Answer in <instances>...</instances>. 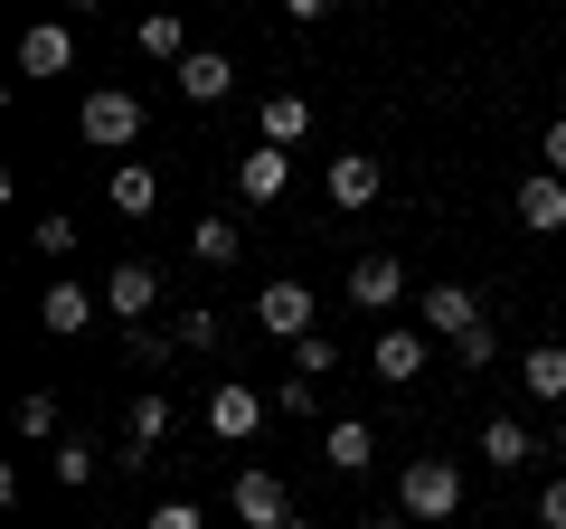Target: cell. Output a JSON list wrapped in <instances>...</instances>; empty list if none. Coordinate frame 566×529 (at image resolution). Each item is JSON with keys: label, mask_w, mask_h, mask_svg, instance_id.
<instances>
[{"label": "cell", "mask_w": 566, "mask_h": 529, "mask_svg": "<svg viewBox=\"0 0 566 529\" xmlns=\"http://www.w3.org/2000/svg\"><path fill=\"white\" fill-rule=\"evenodd\" d=\"M123 350H133L142 369H170V360H180V341H170V331H151V322H142V331H133V341H123Z\"/></svg>", "instance_id": "cell-27"}, {"label": "cell", "mask_w": 566, "mask_h": 529, "mask_svg": "<svg viewBox=\"0 0 566 529\" xmlns=\"http://www.w3.org/2000/svg\"><path fill=\"white\" fill-rule=\"evenodd\" d=\"M95 312H104V293H85V284H66V274H57V284L39 293V322L57 331V341H76V331L95 322Z\"/></svg>", "instance_id": "cell-13"}, {"label": "cell", "mask_w": 566, "mask_h": 529, "mask_svg": "<svg viewBox=\"0 0 566 529\" xmlns=\"http://www.w3.org/2000/svg\"><path fill=\"white\" fill-rule=\"evenodd\" d=\"M510 218H520L528 237H557V227H566V180H547V170H528V180L510 189Z\"/></svg>", "instance_id": "cell-8"}, {"label": "cell", "mask_w": 566, "mask_h": 529, "mask_svg": "<svg viewBox=\"0 0 566 529\" xmlns=\"http://www.w3.org/2000/svg\"><path fill=\"white\" fill-rule=\"evenodd\" d=\"M424 360H434V341H424V331H378V350H368V369H378L387 387H416Z\"/></svg>", "instance_id": "cell-10"}, {"label": "cell", "mask_w": 566, "mask_h": 529, "mask_svg": "<svg viewBox=\"0 0 566 529\" xmlns=\"http://www.w3.org/2000/svg\"><path fill=\"white\" fill-rule=\"evenodd\" d=\"M76 123H85V143H95V152H133V143H142V123H151V104H142L133 85H95Z\"/></svg>", "instance_id": "cell-2"}, {"label": "cell", "mask_w": 566, "mask_h": 529, "mask_svg": "<svg viewBox=\"0 0 566 529\" xmlns=\"http://www.w3.org/2000/svg\"><path fill=\"white\" fill-rule=\"evenodd\" d=\"M538 170H547V180H566V114L538 133Z\"/></svg>", "instance_id": "cell-31"}, {"label": "cell", "mask_w": 566, "mask_h": 529, "mask_svg": "<svg viewBox=\"0 0 566 529\" xmlns=\"http://www.w3.org/2000/svg\"><path fill=\"white\" fill-rule=\"evenodd\" d=\"M57 483H66V491L95 483V445H85V435H57Z\"/></svg>", "instance_id": "cell-25"}, {"label": "cell", "mask_w": 566, "mask_h": 529, "mask_svg": "<svg viewBox=\"0 0 566 529\" xmlns=\"http://www.w3.org/2000/svg\"><path fill=\"white\" fill-rule=\"evenodd\" d=\"M151 303H161V274H151L142 256H123L114 274H104V312H114L123 331H142V322H151Z\"/></svg>", "instance_id": "cell-7"}, {"label": "cell", "mask_w": 566, "mask_h": 529, "mask_svg": "<svg viewBox=\"0 0 566 529\" xmlns=\"http://www.w3.org/2000/svg\"><path fill=\"white\" fill-rule=\"evenodd\" d=\"M189 256L218 274V264H237V256H245V227H237V218H199V227H189Z\"/></svg>", "instance_id": "cell-23"}, {"label": "cell", "mask_w": 566, "mask_h": 529, "mask_svg": "<svg viewBox=\"0 0 566 529\" xmlns=\"http://www.w3.org/2000/svg\"><path fill=\"white\" fill-rule=\"evenodd\" d=\"M368 454H378V435H368L359 416H340V426H322V464H331V473H368Z\"/></svg>", "instance_id": "cell-22"}, {"label": "cell", "mask_w": 566, "mask_h": 529, "mask_svg": "<svg viewBox=\"0 0 566 529\" xmlns=\"http://www.w3.org/2000/svg\"><path fill=\"white\" fill-rule=\"evenodd\" d=\"M104 199H114L123 218H151V208H161V170H151V162H114V180H104Z\"/></svg>", "instance_id": "cell-15"}, {"label": "cell", "mask_w": 566, "mask_h": 529, "mask_svg": "<svg viewBox=\"0 0 566 529\" xmlns=\"http://www.w3.org/2000/svg\"><path fill=\"white\" fill-rule=\"evenodd\" d=\"M557 454H566V407H557Z\"/></svg>", "instance_id": "cell-36"}, {"label": "cell", "mask_w": 566, "mask_h": 529, "mask_svg": "<svg viewBox=\"0 0 566 529\" xmlns=\"http://www.w3.org/2000/svg\"><path fill=\"white\" fill-rule=\"evenodd\" d=\"M161 435H170V397H161V387H142L133 407H123V445H133V464L161 445Z\"/></svg>", "instance_id": "cell-18"}, {"label": "cell", "mask_w": 566, "mask_h": 529, "mask_svg": "<svg viewBox=\"0 0 566 529\" xmlns=\"http://www.w3.org/2000/svg\"><path fill=\"white\" fill-rule=\"evenodd\" d=\"M349 303H359V312L406 303V264L397 256H359V264H349Z\"/></svg>", "instance_id": "cell-11"}, {"label": "cell", "mask_w": 566, "mask_h": 529, "mask_svg": "<svg viewBox=\"0 0 566 529\" xmlns=\"http://www.w3.org/2000/svg\"><path fill=\"white\" fill-rule=\"evenodd\" d=\"M453 360H463V369H491V360H501V322L463 331V341H453Z\"/></svg>", "instance_id": "cell-29"}, {"label": "cell", "mask_w": 566, "mask_h": 529, "mask_svg": "<svg viewBox=\"0 0 566 529\" xmlns=\"http://www.w3.org/2000/svg\"><path fill=\"white\" fill-rule=\"evenodd\" d=\"M66 66H76V29L66 20H39L20 39V76H66Z\"/></svg>", "instance_id": "cell-12"}, {"label": "cell", "mask_w": 566, "mask_h": 529, "mask_svg": "<svg viewBox=\"0 0 566 529\" xmlns=\"http://www.w3.org/2000/svg\"><path fill=\"white\" fill-rule=\"evenodd\" d=\"M20 435H57V397H48V387L20 397Z\"/></svg>", "instance_id": "cell-30"}, {"label": "cell", "mask_w": 566, "mask_h": 529, "mask_svg": "<svg viewBox=\"0 0 566 529\" xmlns=\"http://www.w3.org/2000/svg\"><path fill=\"white\" fill-rule=\"evenodd\" d=\"M180 95H189V104H227V95H237V66H227L218 48H199V58L180 66Z\"/></svg>", "instance_id": "cell-20"}, {"label": "cell", "mask_w": 566, "mask_h": 529, "mask_svg": "<svg viewBox=\"0 0 566 529\" xmlns=\"http://www.w3.org/2000/svg\"><path fill=\"white\" fill-rule=\"evenodd\" d=\"M133 48H142V58H161V66H170V76H180V66H189V58H199V48H189V29H180V20H170V10H151V20H142V29H133Z\"/></svg>", "instance_id": "cell-19"}, {"label": "cell", "mask_w": 566, "mask_h": 529, "mask_svg": "<svg viewBox=\"0 0 566 529\" xmlns=\"http://www.w3.org/2000/svg\"><path fill=\"white\" fill-rule=\"evenodd\" d=\"M142 529H208V520H199V501H161V510H151Z\"/></svg>", "instance_id": "cell-33"}, {"label": "cell", "mask_w": 566, "mask_h": 529, "mask_svg": "<svg viewBox=\"0 0 566 529\" xmlns=\"http://www.w3.org/2000/svg\"><path fill=\"white\" fill-rule=\"evenodd\" d=\"M29 237H39V256H48V264H66V256H76V237H85V227H76V218H39Z\"/></svg>", "instance_id": "cell-26"}, {"label": "cell", "mask_w": 566, "mask_h": 529, "mask_svg": "<svg viewBox=\"0 0 566 529\" xmlns=\"http://www.w3.org/2000/svg\"><path fill=\"white\" fill-rule=\"evenodd\" d=\"M255 331H264V341H293V350H303V341H312V284L274 274V284L255 293Z\"/></svg>", "instance_id": "cell-5"}, {"label": "cell", "mask_w": 566, "mask_h": 529, "mask_svg": "<svg viewBox=\"0 0 566 529\" xmlns=\"http://www.w3.org/2000/svg\"><path fill=\"white\" fill-rule=\"evenodd\" d=\"M170 341H180V350H218V341H227V322H218L208 303H189L180 322H170Z\"/></svg>", "instance_id": "cell-24"}, {"label": "cell", "mask_w": 566, "mask_h": 529, "mask_svg": "<svg viewBox=\"0 0 566 529\" xmlns=\"http://www.w3.org/2000/svg\"><path fill=\"white\" fill-rule=\"evenodd\" d=\"M255 133H264V143H274V152H293V143H303V133H312V104L293 95V85H283V95H264Z\"/></svg>", "instance_id": "cell-17"}, {"label": "cell", "mask_w": 566, "mask_h": 529, "mask_svg": "<svg viewBox=\"0 0 566 529\" xmlns=\"http://www.w3.org/2000/svg\"><path fill=\"white\" fill-rule=\"evenodd\" d=\"M538 529H566V473H557V483L538 491Z\"/></svg>", "instance_id": "cell-34"}, {"label": "cell", "mask_w": 566, "mask_h": 529, "mask_svg": "<svg viewBox=\"0 0 566 529\" xmlns=\"http://www.w3.org/2000/svg\"><path fill=\"white\" fill-rule=\"evenodd\" d=\"M378 189H387L378 152H331V199H340V208H368Z\"/></svg>", "instance_id": "cell-14"}, {"label": "cell", "mask_w": 566, "mask_h": 529, "mask_svg": "<svg viewBox=\"0 0 566 529\" xmlns=\"http://www.w3.org/2000/svg\"><path fill=\"white\" fill-rule=\"evenodd\" d=\"M274 407H283V416H312V407H322V387H312V378H283Z\"/></svg>", "instance_id": "cell-32"}, {"label": "cell", "mask_w": 566, "mask_h": 529, "mask_svg": "<svg viewBox=\"0 0 566 529\" xmlns=\"http://www.w3.org/2000/svg\"><path fill=\"white\" fill-rule=\"evenodd\" d=\"M227 501H237L245 529H293V491H283V473H255V464H245L237 483H227Z\"/></svg>", "instance_id": "cell-6"}, {"label": "cell", "mask_w": 566, "mask_h": 529, "mask_svg": "<svg viewBox=\"0 0 566 529\" xmlns=\"http://www.w3.org/2000/svg\"><path fill=\"white\" fill-rule=\"evenodd\" d=\"M397 510L416 529H444L453 510H463V464H444V454H416V464L397 473Z\"/></svg>", "instance_id": "cell-1"}, {"label": "cell", "mask_w": 566, "mask_h": 529, "mask_svg": "<svg viewBox=\"0 0 566 529\" xmlns=\"http://www.w3.org/2000/svg\"><path fill=\"white\" fill-rule=\"evenodd\" d=\"M359 529H416V520H406V510H397V520H359Z\"/></svg>", "instance_id": "cell-35"}, {"label": "cell", "mask_w": 566, "mask_h": 529, "mask_svg": "<svg viewBox=\"0 0 566 529\" xmlns=\"http://www.w3.org/2000/svg\"><path fill=\"white\" fill-rule=\"evenodd\" d=\"M293 369H303V378H331V369H340V341H331V331H312V341L293 350Z\"/></svg>", "instance_id": "cell-28"}, {"label": "cell", "mask_w": 566, "mask_h": 529, "mask_svg": "<svg viewBox=\"0 0 566 529\" xmlns=\"http://www.w3.org/2000/svg\"><path fill=\"white\" fill-rule=\"evenodd\" d=\"M520 387L538 397V407H566V341H538L520 360Z\"/></svg>", "instance_id": "cell-16"}, {"label": "cell", "mask_w": 566, "mask_h": 529, "mask_svg": "<svg viewBox=\"0 0 566 529\" xmlns=\"http://www.w3.org/2000/svg\"><path fill=\"white\" fill-rule=\"evenodd\" d=\"M491 322V312H482V293H472V284H424L416 293V331H424V341H463V331H482Z\"/></svg>", "instance_id": "cell-3"}, {"label": "cell", "mask_w": 566, "mask_h": 529, "mask_svg": "<svg viewBox=\"0 0 566 529\" xmlns=\"http://www.w3.org/2000/svg\"><path fill=\"white\" fill-rule=\"evenodd\" d=\"M283 189H293V152L255 143V152H245V162H237V199H245V208H274Z\"/></svg>", "instance_id": "cell-9"}, {"label": "cell", "mask_w": 566, "mask_h": 529, "mask_svg": "<svg viewBox=\"0 0 566 529\" xmlns=\"http://www.w3.org/2000/svg\"><path fill=\"white\" fill-rule=\"evenodd\" d=\"M264 416H274L264 387H245V378H218V387H208V435H218V445H245Z\"/></svg>", "instance_id": "cell-4"}, {"label": "cell", "mask_w": 566, "mask_h": 529, "mask_svg": "<svg viewBox=\"0 0 566 529\" xmlns=\"http://www.w3.org/2000/svg\"><path fill=\"white\" fill-rule=\"evenodd\" d=\"M528 454H538V435H528L520 416H491V426H482V464H491V473H520Z\"/></svg>", "instance_id": "cell-21"}]
</instances>
